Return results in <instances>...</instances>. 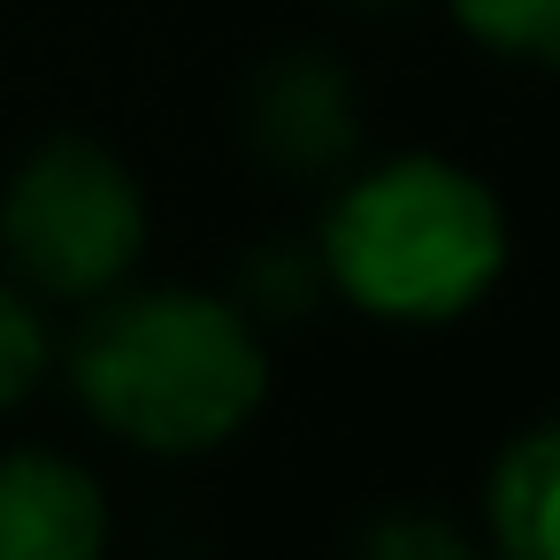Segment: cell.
<instances>
[{
    "label": "cell",
    "mask_w": 560,
    "mask_h": 560,
    "mask_svg": "<svg viewBox=\"0 0 560 560\" xmlns=\"http://www.w3.org/2000/svg\"><path fill=\"white\" fill-rule=\"evenodd\" d=\"M85 407L147 453H208L246 430L269 392L261 338L231 300L208 292H139L93 315L78 338Z\"/></svg>",
    "instance_id": "1"
},
{
    "label": "cell",
    "mask_w": 560,
    "mask_h": 560,
    "mask_svg": "<svg viewBox=\"0 0 560 560\" xmlns=\"http://www.w3.org/2000/svg\"><path fill=\"white\" fill-rule=\"evenodd\" d=\"M330 284L392 323H445L491 292L506 269V215L499 200L430 154H407L361 177L323 223Z\"/></svg>",
    "instance_id": "2"
},
{
    "label": "cell",
    "mask_w": 560,
    "mask_h": 560,
    "mask_svg": "<svg viewBox=\"0 0 560 560\" xmlns=\"http://www.w3.org/2000/svg\"><path fill=\"white\" fill-rule=\"evenodd\" d=\"M0 238L32 284L62 300L108 292L147 246L139 177L93 139H55L16 170L9 200H0Z\"/></svg>",
    "instance_id": "3"
},
{
    "label": "cell",
    "mask_w": 560,
    "mask_h": 560,
    "mask_svg": "<svg viewBox=\"0 0 560 560\" xmlns=\"http://www.w3.org/2000/svg\"><path fill=\"white\" fill-rule=\"evenodd\" d=\"M108 499L55 453H0V560H93Z\"/></svg>",
    "instance_id": "4"
},
{
    "label": "cell",
    "mask_w": 560,
    "mask_h": 560,
    "mask_svg": "<svg viewBox=\"0 0 560 560\" xmlns=\"http://www.w3.org/2000/svg\"><path fill=\"white\" fill-rule=\"evenodd\" d=\"M254 147L284 170H323L353 147V85L330 55H292L254 85Z\"/></svg>",
    "instance_id": "5"
},
{
    "label": "cell",
    "mask_w": 560,
    "mask_h": 560,
    "mask_svg": "<svg viewBox=\"0 0 560 560\" xmlns=\"http://www.w3.org/2000/svg\"><path fill=\"white\" fill-rule=\"evenodd\" d=\"M552 522H560V438L529 430L491 468V529L514 560H552Z\"/></svg>",
    "instance_id": "6"
},
{
    "label": "cell",
    "mask_w": 560,
    "mask_h": 560,
    "mask_svg": "<svg viewBox=\"0 0 560 560\" xmlns=\"http://www.w3.org/2000/svg\"><path fill=\"white\" fill-rule=\"evenodd\" d=\"M453 16H460L483 47H499V55L545 62V55L560 47V0H453Z\"/></svg>",
    "instance_id": "7"
},
{
    "label": "cell",
    "mask_w": 560,
    "mask_h": 560,
    "mask_svg": "<svg viewBox=\"0 0 560 560\" xmlns=\"http://www.w3.org/2000/svg\"><path fill=\"white\" fill-rule=\"evenodd\" d=\"M39 376H47V330L16 292H0V407L32 399Z\"/></svg>",
    "instance_id": "8"
}]
</instances>
